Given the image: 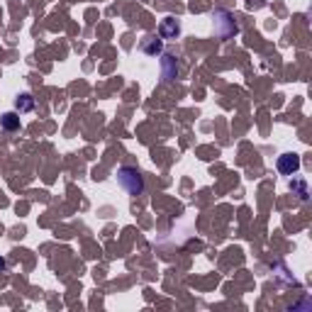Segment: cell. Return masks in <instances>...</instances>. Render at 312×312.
<instances>
[{
	"instance_id": "6da1fadb",
	"label": "cell",
	"mask_w": 312,
	"mask_h": 312,
	"mask_svg": "<svg viewBox=\"0 0 312 312\" xmlns=\"http://www.w3.org/2000/svg\"><path fill=\"white\" fill-rule=\"evenodd\" d=\"M117 183H120L129 195H141V193H144V178H141V173H139L137 169H132V166H122V169L117 171Z\"/></svg>"
},
{
	"instance_id": "7a4b0ae2",
	"label": "cell",
	"mask_w": 312,
	"mask_h": 312,
	"mask_svg": "<svg viewBox=\"0 0 312 312\" xmlns=\"http://www.w3.org/2000/svg\"><path fill=\"white\" fill-rule=\"evenodd\" d=\"M278 171H280L283 176L297 173V171H300V156H295V154H283V156H278Z\"/></svg>"
},
{
	"instance_id": "3957f363",
	"label": "cell",
	"mask_w": 312,
	"mask_h": 312,
	"mask_svg": "<svg viewBox=\"0 0 312 312\" xmlns=\"http://www.w3.org/2000/svg\"><path fill=\"white\" fill-rule=\"evenodd\" d=\"M178 32H181L178 20H173V17H164V20H161V25H159L161 39H173V37H178Z\"/></svg>"
},
{
	"instance_id": "277c9868",
	"label": "cell",
	"mask_w": 312,
	"mask_h": 312,
	"mask_svg": "<svg viewBox=\"0 0 312 312\" xmlns=\"http://www.w3.org/2000/svg\"><path fill=\"white\" fill-rule=\"evenodd\" d=\"M0 127L13 132V129H20V115L17 112H5L3 117H0Z\"/></svg>"
},
{
	"instance_id": "5b68a950",
	"label": "cell",
	"mask_w": 312,
	"mask_h": 312,
	"mask_svg": "<svg viewBox=\"0 0 312 312\" xmlns=\"http://www.w3.org/2000/svg\"><path fill=\"white\" fill-rule=\"evenodd\" d=\"M141 49H144L146 54H159V52H161V39H159V37H144Z\"/></svg>"
},
{
	"instance_id": "8992f818",
	"label": "cell",
	"mask_w": 312,
	"mask_h": 312,
	"mask_svg": "<svg viewBox=\"0 0 312 312\" xmlns=\"http://www.w3.org/2000/svg\"><path fill=\"white\" fill-rule=\"evenodd\" d=\"M176 73H178L176 59H173V56H164V81H171V78H176Z\"/></svg>"
},
{
	"instance_id": "52a82bcc",
	"label": "cell",
	"mask_w": 312,
	"mask_h": 312,
	"mask_svg": "<svg viewBox=\"0 0 312 312\" xmlns=\"http://www.w3.org/2000/svg\"><path fill=\"white\" fill-rule=\"evenodd\" d=\"M15 105H17V112L22 115V112H30L32 107H35V98L30 95V93H22L17 100H15Z\"/></svg>"
},
{
	"instance_id": "ba28073f",
	"label": "cell",
	"mask_w": 312,
	"mask_h": 312,
	"mask_svg": "<svg viewBox=\"0 0 312 312\" xmlns=\"http://www.w3.org/2000/svg\"><path fill=\"white\" fill-rule=\"evenodd\" d=\"M293 188L300 193V198H302V200H307V186H305L302 181H295V183H293Z\"/></svg>"
},
{
	"instance_id": "9c48e42d",
	"label": "cell",
	"mask_w": 312,
	"mask_h": 312,
	"mask_svg": "<svg viewBox=\"0 0 312 312\" xmlns=\"http://www.w3.org/2000/svg\"><path fill=\"white\" fill-rule=\"evenodd\" d=\"M3 268H5V259H3V256H0V271H3Z\"/></svg>"
}]
</instances>
